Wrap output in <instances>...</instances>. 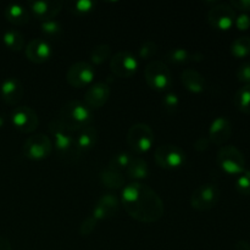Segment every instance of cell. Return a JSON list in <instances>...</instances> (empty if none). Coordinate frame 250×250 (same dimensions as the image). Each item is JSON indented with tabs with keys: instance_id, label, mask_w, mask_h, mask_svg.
<instances>
[{
	"instance_id": "22",
	"label": "cell",
	"mask_w": 250,
	"mask_h": 250,
	"mask_svg": "<svg viewBox=\"0 0 250 250\" xmlns=\"http://www.w3.org/2000/svg\"><path fill=\"white\" fill-rule=\"evenodd\" d=\"M97 139L98 132L95 127L88 126L83 128L82 131L78 132V136L76 137V146H77L78 151L82 154L92 150L97 144Z\"/></svg>"
},
{
	"instance_id": "34",
	"label": "cell",
	"mask_w": 250,
	"mask_h": 250,
	"mask_svg": "<svg viewBox=\"0 0 250 250\" xmlns=\"http://www.w3.org/2000/svg\"><path fill=\"white\" fill-rule=\"evenodd\" d=\"M236 189L239 194L250 195V170H246L236 180Z\"/></svg>"
},
{
	"instance_id": "1",
	"label": "cell",
	"mask_w": 250,
	"mask_h": 250,
	"mask_svg": "<svg viewBox=\"0 0 250 250\" xmlns=\"http://www.w3.org/2000/svg\"><path fill=\"white\" fill-rule=\"evenodd\" d=\"M121 204L132 219L142 224H154L165 212L160 195L141 182H132L122 189Z\"/></svg>"
},
{
	"instance_id": "28",
	"label": "cell",
	"mask_w": 250,
	"mask_h": 250,
	"mask_svg": "<svg viewBox=\"0 0 250 250\" xmlns=\"http://www.w3.org/2000/svg\"><path fill=\"white\" fill-rule=\"evenodd\" d=\"M231 54L237 59H243L250 54V37H238L231 44Z\"/></svg>"
},
{
	"instance_id": "6",
	"label": "cell",
	"mask_w": 250,
	"mask_h": 250,
	"mask_svg": "<svg viewBox=\"0 0 250 250\" xmlns=\"http://www.w3.org/2000/svg\"><path fill=\"white\" fill-rule=\"evenodd\" d=\"M126 139L134 153L144 154L148 153L153 148L155 136L149 125L144 124V122H138L129 127Z\"/></svg>"
},
{
	"instance_id": "20",
	"label": "cell",
	"mask_w": 250,
	"mask_h": 250,
	"mask_svg": "<svg viewBox=\"0 0 250 250\" xmlns=\"http://www.w3.org/2000/svg\"><path fill=\"white\" fill-rule=\"evenodd\" d=\"M181 82L188 92L194 94L203 93L207 88V80L204 76L192 68H186L181 72Z\"/></svg>"
},
{
	"instance_id": "15",
	"label": "cell",
	"mask_w": 250,
	"mask_h": 250,
	"mask_svg": "<svg viewBox=\"0 0 250 250\" xmlns=\"http://www.w3.org/2000/svg\"><path fill=\"white\" fill-rule=\"evenodd\" d=\"M29 11L42 22L54 20L63 7V2L59 0H34L27 4Z\"/></svg>"
},
{
	"instance_id": "5",
	"label": "cell",
	"mask_w": 250,
	"mask_h": 250,
	"mask_svg": "<svg viewBox=\"0 0 250 250\" xmlns=\"http://www.w3.org/2000/svg\"><path fill=\"white\" fill-rule=\"evenodd\" d=\"M217 165L227 175L239 176L246 171V158L234 146H225L219 149L216 156Z\"/></svg>"
},
{
	"instance_id": "21",
	"label": "cell",
	"mask_w": 250,
	"mask_h": 250,
	"mask_svg": "<svg viewBox=\"0 0 250 250\" xmlns=\"http://www.w3.org/2000/svg\"><path fill=\"white\" fill-rule=\"evenodd\" d=\"M5 19L15 26H24L29 22L31 15L26 6L14 2V4L7 5L5 9Z\"/></svg>"
},
{
	"instance_id": "7",
	"label": "cell",
	"mask_w": 250,
	"mask_h": 250,
	"mask_svg": "<svg viewBox=\"0 0 250 250\" xmlns=\"http://www.w3.org/2000/svg\"><path fill=\"white\" fill-rule=\"evenodd\" d=\"M221 197V190L215 183H204L199 186L190 195V205L198 211H208L215 208Z\"/></svg>"
},
{
	"instance_id": "31",
	"label": "cell",
	"mask_w": 250,
	"mask_h": 250,
	"mask_svg": "<svg viewBox=\"0 0 250 250\" xmlns=\"http://www.w3.org/2000/svg\"><path fill=\"white\" fill-rule=\"evenodd\" d=\"M132 159H133V156H132L129 153H126V151L117 153L115 154V155L111 158V160H110L109 167L114 168V170L116 171H120V172L126 171L127 167L129 166V164H131Z\"/></svg>"
},
{
	"instance_id": "18",
	"label": "cell",
	"mask_w": 250,
	"mask_h": 250,
	"mask_svg": "<svg viewBox=\"0 0 250 250\" xmlns=\"http://www.w3.org/2000/svg\"><path fill=\"white\" fill-rule=\"evenodd\" d=\"M24 88L17 77H9L0 85V97L7 105H17L22 100Z\"/></svg>"
},
{
	"instance_id": "24",
	"label": "cell",
	"mask_w": 250,
	"mask_h": 250,
	"mask_svg": "<svg viewBox=\"0 0 250 250\" xmlns=\"http://www.w3.org/2000/svg\"><path fill=\"white\" fill-rule=\"evenodd\" d=\"M128 178L134 181H141L148 178L150 170H149V165L143 158H133L131 164L126 170Z\"/></svg>"
},
{
	"instance_id": "13",
	"label": "cell",
	"mask_w": 250,
	"mask_h": 250,
	"mask_svg": "<svg viewBox=\"0 0 250 250\" xmlns=\"http://www.w3.org/2000/svg\"><path fill=\"white\" fill-rule=\"evenodd\" d=\"M11 124L22 133H32L39 125L37 112L29 106H17L11 112Z\"/></svg>"
},
{
	"instance_id": "9",
	"label": "cell",
	"mask_w": 250,
	"mask_h": 250,
	"mask_svg": "<svg viewBox=\"0 0 250 250\" xmlns=\"http://www.w3.org/2000/svg\"><path fill=\"white\" fill-rule=\"evenodd\" d=\"M53 148V143L49 137H46L44 133H37L32 134L24 141L22 151L27 159L39 161L49 158Z\"/></svg>"
},
{
	"instance_id": "40",
	"label": "cell",
	"mask_w": 250,
	"mask_h": 250,
	"mask_svg": "<svg viewBox=\"0 0 250 250\" xmlns=\"http://www.w3.org/2000/svg\"><path fill=\"white\" fill-rule=\"evenodd\" d=\"M193 146H194L195 150L199 151V153H202V151H205L209 149L210 139L207 138V137H199L198 139H195V142Z\"/></svg>"
},
{
	"instance_id": "38",
	"label": "cell",
	"mask_w": 250,
	"mask_h": 250,
	"mask_svg": "<svg viewBox=\"0 0 250 250\" xmlns=\"http://www.w3.org/2000/svg\"><path fill=\"white\" fill-rule=\"evenodd\" d=\"M234 24H236V27L239 31H247L250 27V16L246 12H242L238 16H236Z\"/></svg>"
},
{
	"instance_id": "42",
	"label": "cell",
	"mask_w": 250,
	"mask_h": 250,
	"mask_svg": "<svg viewBox=\"0 0 250 250\" xmlns=\"http://www.w3.org/2000/svg\"><path fill=\"white\" fill-rule=\"evenodd\" d=\"M0 250H12L9 239L0 236Z\"/></svg>"
},
{
	"instance_id": "4",
	"label": "cell",
	"mask_w": 250,
	"mask_h": 250,
	"mask_svg": "<svg viewBox=\"0 0 250 250\" xmlns=\"http://www.w3.org/2000/svg\"><path fill=\"white\" fill-rule=\"evenodd\" d=\"M144 78L149 87L158 92H167L173 84L172 73L164 61L154 60L144 68Z\"/></svg>"
},
{
	"instance_id": "30",
	"label": "cell",
	"mask_w": 250,
	"mask_h": 250,
	"mask_svg": "<svg viewBox=\"0 0 250 250\" xmlns=\"http://www.w3.org/2000/svg\"><path fill=\"white\" fill-rule=\"evenodd\" d=\"M111 58V46L109 44H99L90 53V61L94 65H102Z\"/></svg>"
},
{
	"instance_id": "12",
	"label": "cell",
	"mask_w": 250,
	"mask_h": 250,
	"mask_svg": "<svg viewBox=\"0 0 250 250\" xmlns=\"http://www.w3.org/2000/svg\"><path fill=\"white\" fill-rule=\"evenodd\" d=\"M94 67L87 61H78L72 63L66 72V80L73 88L89 87L94 81Z\"/></svg>"
},
{
	"instance_id": "3",
	"label": "cell",
	"mask_w": 250,
	"mask_h": 250,
	"mask_svg": "<svg viewBox=\"0 0 250 250\" xmlns=\"http://www.w3.org/2000/svg\"><path fill=\"white\" fill-rule=\"evenodd\" d=\"M49 131L54 137V146L59 156L65 161H76L81 156L76 146V138L72 132L65 128L58 119H54L49 122Z\"/></svg>"
},
{
	"instance_id": "43",
	"label": "cell",
	"mask_w": 250,
	"mask_h": 250,
	"mask_svg": "<svg viewBox=\"0 0 250 250\" xmlns=\"http://www.w3.org/2000/svg\"><path fill=\"white\" fill-rule=\"evenodd\" d=\"M4 125H5V117L2 116V115H0V129L4 127Z\"/></svg>"
},
{
	"instance_id": "33",
	"label": "cell",
	"mask_w": 250,
	"mask_h": 250,
	"mask_svg": "<svg viewBox=\"0 0 250 250\" xmlns=\"http://www.w3.org/2000/svg\"><path fill=\"white\" fill-rule=\"evenodd\" d=\"M163 107L167 114H176L178 107H180V98H178V95L173 92L166 93L163 98Z\"/></svg>"
},
{
	"instance_id": "37",
	"label": "cell",
	"mask_w": 250,
	"mask_h": 250,
	"mask_svg": "<svg viewBox=\"0 0 250 250\" xmlns=\"http://www.w3.org/2000/svg\"><path fill=\"white\" fill-rule=\"evenodd\" d=\"M237 80L244 84H250V61L242 63L237 70Z\"/></svg>"
},
{
	"instance_id": "32",
	"label": "cell",
	"mask_w": 250,
	"mask_h": 250,
	"mask_svg": "<svg viewBox=\"0 0 250 250\" xmlns=\"http://www.w3.org/2000/svg\"><path fill=\"white\" fill-rule=\"evenodd\" d=\"M41 31L46 38L58 39L62 33V27L55 20H49V21L42 22Z\"/></svg>"
},
{
	"instance_id": "11",
	"label": "cell",
	"mask_w": 250,
	"mask_h": 250,
	"mask_svg": "<svg viewBox=\"0 0 250 250\" xmlns=\"http://www.w3.org/2000/svg\"><path fill=\"white\" fill-rule=\"evenodd\" d=\"M110 70L117 77L129 78L138 70V60L131 51H117L110 59Z\"/></svg>"
},
{
	"instance_id": "26",
	"label": "cell",
	"mask_w": 250,
	"mask_h": 250,
	"mask_svg": "<svg viewBox=\"0 0 250 250\" xmlns=\"http://www.w3.org/2000/svg\"><path fill=\"white\" fill-rule=\"evenodd\" d=\"M2 42H4L5 46L12 51H21L26 45L23 34L17 29H7L2 34Z\"/></svg>"
},
{
	"instance_id": "2",
	"label": "cell",
	"mask_w": 250,
	"mask_h": 250,
	"mask_svg": "<svg viewBox=\"0 0 250 250\" xmlns=\"http://www.w3.org/2000/svg\"><path fill=\"white\" fill-rule=\"evenodd\" d=\"M58 120L66 129L75 133L82 131L85 127L92 126L93 112L84 102L70 100L61 107Z\"/></svg>"
},
{
	"instance_id": "17",
	"label": "cell",
	"mask_w": 250,
	"mask_h": 250,
	"mask_svg": "<svg viewBox=\"0 0 250 250\" xmlns=\"http://www.w3.org/2000/svg\"><path fill=\"white\" fill-rule=\"evenodd\" d=\"M120 207V200L112 193H105L95 203L93 208L92 216H94L98 221L110 219L117 212Z\"/></svg>"
},
{
	"instance_id": "19",
	"label": "cell",
	"mask_w": 250,
	"mask_h": 250,
	"mask_svg": "<svg viewBox=\"0 0 250 250\" xmlns=\"http://www.w3.org/2000/svg\"><path fill=\"white\" fill-rule=\"evenodd\" d=\"M232 136V122L229 117L219 116L209 127V139L216 146L226 143Z\"/></svg>"
},
{
	"instance_id": "41",
	"label": "cell",
	"mask_w": 250,
	"mask_h": 250,
	"mask_svg": "<svg viewBox=\"0 0 250 250\" xmlns=\"http://www.w3.org/2000/svg\"><path fill=\"white\" fill-rule=\"evenodd\" d=\"M234 250H250V243L248 241H244V239H241L236 243L234 246Z\"/></svg>"
},
{
	"instance_id": "16",
	"label": "cell",
	"mask_w": 250,
	"mask_h": 250,
	"mask_svg": "<svg viewBox=\"0 0 250 250\" xmlns=\"http://www.w3.org/2000/svg\"><path fill=\"white\" fill-rule=\"evenodd\" d=\"M26 58L33 63H44L53 55L50 43L43 38H34L24 48Z\"/></svg>"
},
{
	"instance_id": "35",
	"label": "cell",
	"mask_w": 250,
	"mask_h": 250,
	"mask_svg": "<svg viewBox=\"0 0 250 250\" xmlns=\"http://www.w3.org/2000/svg\"><path fill=\"white\" fill-rule=\"evenodd\" d=\"M156 51H158V44L153 41H146L139 48L138 55L142 60H146V59L153 58Z\"/></svg>"
},
{
	"instance_id": "27",
	"label": "cell",
	"mask_w": 250,
	"mask_h": 250,
	"mask_svg": "<svg viewBox=\"0 0 250 250\" xmlns=\"http://www.w3.org/2000/svg\"><path fill=\"white\" fill-rule=\"evenodd\" d=\"M234 105L243 114L250 115V84H244L234 95Z\"/></svg>"
},
{
	"instance_id": "8",
	"label": "cell",
	"mask_w": 250,
	"mask_h": 250,
	"mask_svg": "<svg viewBox=\"0 0 250 250\" xmlns=\"http://www.w3.org/2000/svg\"><path fill=\"white\" fill-rule=\"evenodd\" d=\"M156 164L165 170L180 168L186 163V153L175 144H163L154 151Z\"/></svg>"
},
{
	"instance_id": "25",
	"label": "cell",
	"mask_w": 250,
	"mask_h": 250,
	"mask_svg": "<svg viewBox=\"0 0 250 250\" xmlns=\"http://www.w3.org/2000/svg\"><path fill=\"white\" fill-rule=\"evenodd\" d=\"M164 59L166 62L173 65H186L193 61V54L185 48H173L166 51Z\"/></svg>"
},
{
	"instance_id": "29",
	"label": "cell",
	"mask_w": 250,
	"mask_h": 250,
	"mask_svg": "<svg viewBox=\"0 0 250 250\" xmlns=\"http://www.w3.org/2000/svg\"><path fill=\"white\" fill-rule=\"evenodd\" d=\"M95 2L92 0H71L66 2V7L68 11L76 15H85L89 14L94 10Z\"/></svg>"
},
{
	"instance_id": "10",
	"label": "cell",
	"mask_w": 250,
	"mask_h": 250,
	"mask_svg": "<svg viewBox=\"0 0 250 250\" xmlns=\"http://www.w3.org/2000/svg\"><path fill=\"white\" fill-rule=\"evenodd\" d=\"M236 21V11L229 4H215L208 12V22L217 31H229Z\"/></svg>"
},
{
	"instance_id": "23",
	"label": "cell",
	"mask_w": 250,
	"mask_h": 250,
	"mask_svg": "<svg viewBox=\"0 0 250 250\" xmlns=\"http://www.w3.org/2000/svg\"><path fill=\"white\" fill-rule=\"evenodd\" d=\"M99 180L100 183H102L105 188L114 190L121 189L122 187H125V182H126L125 176L122 175V172L114 170V168H110L109 166L100 172Z\"/></svg>"
},
{
	"instance_id": "39",
	"label": "cell",
	"mask_w": 250,
	"mask_h": 250,
	"mask_svg": "<svg viewBox=\"0 0 250 250\" xmlns=\"http://www.w3.org/2000/svg\"><path fill=\"white\" fill-rule=\"evenodd\" d=\"M229 5L233 9L239 10L242 12H246V14L250 11V0H232L229 2Z\"/></svg>"
},
{
	"instance_id": "36",
	"label": "cell",
	"mask_w": 250,
	"mask_h": 250,
	"mask_svg": "<svg viewBox=\"0 0 250 250\" xmlns=\"http://www.w3.org/2000/svg\"><path fill=\"white\" fill-rule=\"evenodd\" d=\"M97 224H98V220L95 219L94 216H88L87 219L83 220L82 224H81L80 226V234L82 237H88L90 236V234L93 233V231L95 229V227H97Z\"/></svg>"
},
{
	"instance_id": "14",
	"label": "cell",
	"mask_w": 250,
	"mask_h": 250,
	"mask_svg": "<svg viewBox=\"0 0 250 250\" xmlns=\"http://www.w3.org/2000/svg\"><path fill=\"white\" fill-rule=\"evenodd\" d=\"M111 94L109 82H97L90 84L84 93V103L90 110L104 106Z\"/></svg>"
}]
</instances>
